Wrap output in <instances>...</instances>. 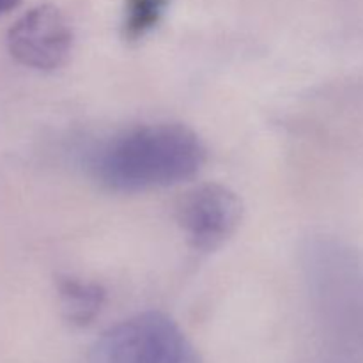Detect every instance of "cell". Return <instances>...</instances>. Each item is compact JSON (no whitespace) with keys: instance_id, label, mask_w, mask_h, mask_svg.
<instances>
[{"instance_id":"cell-5","label":"cell","mask_w":363,"mask_h":363,"mask_svg":"<svg viewBox=\"0 0 363 363\" xmlns=\"http://www.w3.org/2000/svg\"><path fill=\"white\" fill-rule=\"evenodd\" d=\"M57 293L64 318L73 326L91 325L106 301V291L101 284L73 275L57 279Z\"/></svg>"},{"instance_id":"cell-6","label":"cell","mask_w":363,"mask_h":363,"mask_svg":"<svg viewBox=\"0 0 363 363\" xmlns=\"http://www.w3.org/2000/svg\"><path fill=\"white\" fill-rule=\"evenodd\" d=\"M170 0H124L121 30L128 43H137L151 34L169 9Z\"/></svg>"},{"instance_id":"cell-4","label":"cell","mask_w":363,"mask_h":363,"mask_svg":"<svg viewBox=\"0 0 363 363\" xmlns=\"http://www.w3.org/2000/svg\"><path fill=\"white\" fill-rule=\"evenodd\" d=\"M73 28L59 7L39 4L7 32V50L18 64L35 71L62 67L73 52Z\"/></svg>"},{"instance_id":"cell-2","label":"cell","mask_w":363,"mask_h":363,"mask_svg":"<svg viewBox=\"0 0 363 363\" xmlns=\"http://www.w3.org/2000/svg\"><path fill=\"white\" fill-rule=\"evenodd\" d=\"M87 363H204L181 326L158 311L135 314L96 339Z\"/></svg>"},{"instance_id":"cell-1","label":"cell","mask_w":363,"mask_h":363,"mask_svg":"<svg viewBox=\"0 0 363 363\" xmlns=\"http://www.w3.org/2000/svg\"><path fill=\"white\" fill-rule=\"evenodd\" d=\"M206 145L191 128L152 123L128 128L92 149V179L117 194L167 188L194 177L206 163Z\"/></svg>"},{"instance_id":"cell-3","label":"cell","mask_w":363,"mask_h":363,"mask_svg":"<svg viewBox=\"0 0 363 363\" xmlns=\"http://www.w3.org/2000/svg\"><path fill=\"white\" fill-rule=\"evenodd\" d=\"M176 220L188 245L197 252H215L234 236L243 220L236 191L220 183H204L183 195Z\"/></svg>"},{"instance_id":"cell-7","label":"cell","mask_w":363,"mask_h":363,"mask_svg":"<svg viewBox=\"0 0 363 363\" xmlns=\"http://www.w3.org/2000/svg\"><path fill=\"white\" fill-rule=\"evenodd\" d=\"M21 4V0H0V18L9 14L11 11L16 9L18 6Z\"/></svg>"}]
</instances>
